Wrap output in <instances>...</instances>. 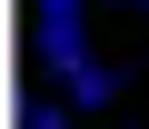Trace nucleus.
<instances>
[{"label": "nucleus", "mask_w": 149, "mask_h": 129, "mask_svg": "<svg viewBox=\"0 0 149 129\" xmlns=\"http://www.w3.org/2000/svg\"><path fill=\"white\" fill-rule=\"evenodd\" d=\"M80 60H90L80 20H40V70H80Z\"/></svg>", "instance_id": "f03ea898"}, {"label": "nucleus", "mask_w": 149, "mask_h": 129, "mask_svg": "<svg viewBox=\"0 0 149 129\" xmlns=\"http://www.w3.org/2000/svg\"><path fill=\"white\" fill-rule=\"evenodd\" d=\"M80 10H90V0H40V20H80Z\"/></svg>", "instance_id": "20e7f679"}, {"label": "nucleus", "mask_w": 149, "mask_h": 129, "mask_svg": "<svg viewBox=\"0 0 149 129\" xmlns=\"http://www.w3.org/2000/svg\"><path fill=\"white\" fill-rule=\"evenodd\" d=\"M60 89H70V109H109L119 70H109V60H80V70H60Z\"/></svg>", "instance_id": "f257e3e1"}, {"label": "nucleus", "mask_w": 149, "mask_h": 129, "mask_svg": "<svg viewBox=\"0 0 149 129\" xmlns=\"http://www.w3.org/2000/svg\"><path fill=\"white\" fill-rule=\"evenodd\" d=\"M30 129H70V109H50V99H30Z\"/></svg>", "instance_id": "7ed1b4c3"}, {"label": "nucleus", "mask_w": 149, "mask_h": 129, "mask_svg": "<svg viewBox=\"0 0 149 129\" xmlns=\"http://www.w3.org/2000/svg\"><path fill=\"white\" fill-rule=\"evenodd\" d=\"M129 10H149V0H129Z\"/></svg>", "instance_id": "39448f33"}]
</instances>
